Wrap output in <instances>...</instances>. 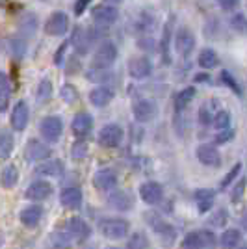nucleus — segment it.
<instances>
[{"label":"nucleus","instance_id":"0eeeda50","mask_svg":"<svg viewBox=\"0 0 247 249\" xmlns=\"http://www.w3.org/2000/svg\"><path fill=\"white\" fill-rule=\"evenodd\" d=\"M65 232L69 234V238L78 244H82L91 236V229L82 218H69V221L65 223Z\"/></svg>","mask_w":247,"mask_h":249},{"label":"nucleus","instance_id":"20e7f679","mask_svg":"<svg viewBox=\"0 0 247 249\" xmlns=\"http://www.w3.org/2000/svg\"><path fill=\"white\" fill-rule=\"evenodd\" d=\"M39 132H41L45 142L54 143V142L60 140V136L63 132V121L58 115H49L39 123Z\"/></svg>","mask_w":247,"mask_h":249},{"label":"nucleus","instance_id":"4be33fe9","mask_svg":"<svg viewBox=\"0 0 247 249\" xmlns=\"http://www.w3.org/2000/svg\"><path fill=\"white\" fill-rule=\"evenodd\" d=\"M62 205L69 210H78L82 207V190L78 186H67L62 192Z\"/></svg>","mask_w":247,"mask_h":249},{"label":"nucleus","instance_id":"4c0bfd02","mask_svg":"<svg viewBox=\"0 0 247 249\" xmlns=\"http://www.w3.org/2000/svg\"><path fill=\"white\" fill-rule=\"evenodd\" d=\"M11 149H13V140L8 130H2L0 134V158L2 160H8L11 155Z\"/></svg>","mask_w":247,"mask_h":249},{"label":"nucleus","instance_id":"b1692460","mask_svg":"<svg viewBox=\"0 0 247 249\" xmlns=\"http://www.w3.org/2000/svg\"><path fill=\"white\" fill-rule=\"evenodd\" d=\"M197 203V208L201 214H206L210 208L214 207V201H216V192L214 190H208V188H201V190H195L194 194Z\"/></svg>","mask_w":247,"mask_h":249},{"label":"nucleus","instance_id":"13d9d810","mask_svg":"<svg viewBox=\"0 0 247 249\" xmlns=\"http://www.w3.org/2000/svg\"><path fill=\"white\" fill-rule=\"evenodd\" d=\"M108 249H117V248H108Z\"/></svg>","mask_w":247,"mask_h":249},{"label":"nucleus","instance_id":"72a5a7b5","mask_svg":"<svg viewBox=\"0 0 247 249\" xmlns=\"http://www.w3.org/2000/svg\"><path fill=\"white\" fill-rule=\"evenodd\" d=\"M49 249H71V238L67 232H52L49 238Z\"/></svg>","mask_w":247,"mask_h":249},{"label":"nucleus","instance_id":"aec40b11","mask_svg":"<svg viewBox=\"0 0 247 249\" xmlns=\"http://www.w3.org/2000/svg\"><path fill=\"white\" fill-rule=\"evenodd\" d=\"M156 26V15L151 10H141L134 19V30L140 34H151Z\"/></svg>","mask_w":247,"mask_h":249},{"label":"nucleus","instance_id":"1a4fd4ad","mask_svg":"<svg viewBox=\"0 0 247 249\" xmlns=\"http://www.w3.org/2000/svg\"><path fill=\"white\" fill-rule=\"evenodd\" d=\"M145 218H147V223L153 227V231H155L160 238L167 240V242H173V240H175L176 231L169 221H165L164 218H160L158 214H147Z\"/></svg>","mask_w":247,"mask_h":249},{"label":"nucleus","instance_id":"2eb2a0df","mask_svg":"<svg viewBox=\"0 0 247 249\" xmlns=\"http://www.w3.org/2000/svg\"><path fill=\"white\" fill-rule=\"evenodd\" d=\"M93 21L97 22L99 26H110L119 19V11L113 6H95L91 11Z\"/></svg>","mask_w":247,"mask_h":249},{"label":"nucleus","instance_id":"cd10ccee","mask_svg":"<svg viewBox=\"0 0 247 249\" xmlns=\"http://www.w3.org/2000/svg\"><path fill=\"white\" fill-rule=\"evenodd\" d=\"M197 63H199V67H203V69H214V67L219 65V56L216 54L214 49H203V51L199 52Z\"/></svg>","mask_w":247,"mask_h":249},{"label":"nucleus","instance_id":"c03bdc74","mask_svg":"<svg viewBox=\"0 0 247 249\" xmlns=\"http://www.w3.org/2000/svg\"><path fill=\"white\" fill-rule=\"evenodd\" d=\"M60 95H62V99L67 104H72L78 101V91H76V88L71 86V84H65L62 88V91H60Z\"/></svg>","mask_w":247,"mask_h":249},{"label":"nucleus","instance_id":"4d7b16f0","mask_svg":"<svg viewBox=\"0 0 247 249\" xmlns=\"http://www.w3.org/2000/svg\"><path fill=\"white\" fill-rule=\"evenodd\" d=\"M104 2H108V4H119V2H123V0H104Z\"/></svg>","mask_w":247,"mask_h":249},{"label":"nucleus","instance_id":"c756f323","mask_svg":"<svg viewBox=\"0 0 247 249\" xmlns=\"http://www.w3.org/2000/svg\"><path fill=\"white\" fill-rule=\"evenodd\" d=\"M194 97H195V88H184L182 91H178V93L175 95V101H173L176 112L186 110V108L190 106V103L194 101Z\"/></svg>","mask_w":247,"mask_h":249},{"label":"nucleus","instance_id":"a19ab883","mask_svg":"<svg viewBox=\"0 0 247 249\" xmlns=\"http://www.w3.org/2000/svg\"><path fill=\"white\" fill-rule=\"evenodd\" d=\"M219 80H221V84H223V86L230 88L234 93L242 97V88H240V84H238V80L232 76V74L229 73V71H221V73H219Z\"/></svg>","mask_w":247,"mask_h":249},{"label":"nucleus","instance_id":"5fc2aeb1","mask_svg":"<svg viewBox=\"0 0 247 249\" xmlns=\"http://www.w3.org/2000/svg\"><path fill=\"white\" fill-rule=\"evenodd\" d=\"M210 80H212L210 74H206V73L194 74V82H197V84H205V82H210Z\"/></svg>","mask_w":247,"mask_h":249},{"label":"nucleus","instance_id":"ea45409f","mask_svg":"<svg viewBox=\"0 0 247 249\" xmlns=\"http://www.w3.org/2000/svg\"><path fill=\"white\" fill-rule=\"evenodd\" d=\"M112 78L110 69H103V67H91L88 71V80L89 82H106Z\"/></svg>","mask_w":247,"mask_h":249},{"label":"nucleus","instance_id":"58836bf2","mask_svg":"<svg viewBox=\"0 0 247 249\" xmlns=\"http://www.w3.org/2000/svg\"><path fill=\"white\" fill-rule=\"evenodd\" d=\"M230 28L236 32L238 36H247V17L244 13H234L230 17Z\"/></svg>","mask_w":247,"mask_h":249},{"label":"nucleus","instance_id":"f03ea898","mask_svg":"<svg viewBox=\"0 0 247 249\" xmlns=\"http://www.w3.org/2000/svg\"><path fill=\"white\" fill-rule=\"evenodd\" d=\"M99 231L101 234L106 236L108 240H121L128 234L130 225L126 219L121 218H104L99 221Z\"/></svg>","mask_w":247,"mask_h":249},{"label":"nucleus","instance_id":"c85d7f7f","mask_svg":"<svg viewBox=\"0 0 247 249\" xmlns=\"http://www.w3.org/2000/svg\"><path fill=\"white\" fill-rule=\"evenodd\" d=\"M242 242V232L238 229H227L223 231L221 238H219V244L223 249H234L238 248V244Z\"/></svg>","mask_w":247,"mask_h":249},{"label":"nucleus","instance_id":"37998d69","mask_svg":"<svg viewBox=\"0 0 247 249\" xmlns=\"http://www.w3.org/2000/svg\"><path fill=\"white\" fill-rule=\"evenodd\" d=\"M214 117L216 114L212 112V108L208 106V104H203L201 108H199V123L208 126V124H214Z\"/></svg>","mask_w":247,"mask_h":249},{"label":"nucleus","instance_id":"9b49d317","mask_svg":"<svg viewBox=\"0 0 247 249\" xmlns=\"http://www.w3.org/2000/svg\"><path fill=\"white\" fill-rule=\"evenodd\" d=\"M151 73H153V63L147 56H136L128 60V74L132 78L141 80V78H147Z\"/></svg>","mask_w":247,"mask_h":249},{"label":"nucleus","instance_id":"393cba45","mask_svg":"<svg viewBox=\"0 0 247 249\" xmlns=\"http://www.w3.org/2000/svg\"><path fill=\"white\" fill-rule=\"evenodd\" d=\"M112 99H113V91L108 86H99V88H95V89L89 91V103L93 106H99V108L108 106V104L112 103Z\"/></svg>","mask_w":247,"mask_h":249},{"label":"nucleus","instance_id":"864d4df0","mask_svg":"<svg viewBox=\"0 0 247 249\" xmlns=\"http://www.w3.org/2000/svg\"><path fill=\"white\" fill-rule=\"evenodd\" d=\"M238 2L240 0H217V4H219V8L223 11H230V10H234L238 6Z\"/></svg>","mask_w":247,"mask_h":249},{"label":"nucleus","instance_id":"dca6fc26","mask_svg":"<svg viewBox=\"0 0 247 249\" xmlns=\"http://www.w3.org/2000/svg\"><path fill=\"white\" fill-rule=\"evenodd\" d=\"M26 199L30 201H45L52 196V184L49 180H34L24 192Z\"/></svg>","mask_w":247,"mask_h":249},{"label":"nucleus","instance_id":"bf43d9fd","mask_svg":"<svg viewBox=\"0 0 247 249\" xmlns=\"http://www.w3.org/2000/svg\"><path fill=\"white\" fill-rule=\"evenodd\" d=\"M244 249H247V248H244Z\"/></svg>","mask_w":247,"mask_h":249},{"label":"nucleus","instance_id":"ddd939ff","mask_svg":"<svg viewBox=\"0 0 247 249\" xmlns=\"http://www.w3.org/2000/svg\"><path fill=\"white\" fill-rule=\"evenodd\" d=\"M93 184L99 192H110L117 186V173L112 167H103L93 177Z\"/></svg>","mask_w":247,"mask_h":249},{"label":"nucleus","instance_id":"473e14b6","mask_svg":"<svg viewBox=\"0 0 247 249\" xmlns=\"http://www.w3.org/2000/svg\"><path fill=\"white\" fill-rule=\"evenodd\" d=\"M8 51H10L11 58L19 62L26 54V41L21 37H11V39H8Z\"/></svg>","mask_w":247,"mask_h":249},{"label":"nucleus","instance_id":"8fccbe9b","mask_svg":"<svg viewBox=\"0 0 247 249\" xmlns=\"http://www.w3.org/2000/svg\"><path fill=\"white\" fill-rule=\"evenodd\" d=\"M232 136H234V130H232V128L221 130V132H217V136H216V143H227L229 140H232Z\"/></svg>","mask_w":247,"mask_h":249},{"label":"nucleus","instance_id":"a18cd8bd","mask_svg":"<svg viewBox=\"0 0 247 249\" xmlns=\"http://www.w3.org/2000/svg\"><path fill=\"white\" fill-rule=\"evenodd\" d=\"M227 219H229V212H227V208H219L216 210L212 216H210V225H214V227H223L227 223Z\"/></svg>","mask_w":247,"mask_h":249},{"label":"nucleus","instance_id":"09e8293b","mask_svg":"<svg viewBox=\"0 0 247 249\" xmlns=\"http://www.w3.org/2000/svg\"><path fill=\"white\" fill-rule=\"evenodd\" d=\"M247 186V178L244 177V178H240V182H238L236 186H234V190H232V194H230V201L232 203H238L240 199H242V196H244V190H246Z\"/></svg>","mask_w":247,"mask_h":249},{"label":"nucleus","instance_id":"7ed1b4c3","mask_svg":"<svg viewBox=\"0 0 247 249\" xmlns=\"http://www.w3.org/2000/svg\"><path fill=\"white\" fill-rule=\"evenodd\" d=\"M117 60V47L112 41H101L93 54V67L110 69V65Z\"/></svg>","mask_w":247,"mask_h":249},{"label":"nucleus","instance_id":"a211bd4d","mask_svg":"<svg viewBox=\"0 0 247 249\" xmlns=\"http://www.w3.org/2000/svg\"><path fill=\"white\" fill-rule=\"evenodd\" d=\"M197 160L203 164V166L208 167H217L221 164V155L214 145H208V143H203V145L197 147Z\"/></svg>","mask_w":247,"mask_h":249},{"label":"nucleus","instance_id":"7c9ffc66","mask_svg":"<svg viewBox=\"0 0 247 249\" xmlns=\"http://www.w3.org/2000/svg\"><path fill=\"white\" fill-rule=\"evenodd\" d=\"M10 97H11V86L8 74H0V112H6L10 106Z\"/></svg>","mask_w":247,"mask_h":249},{"label":"nucleus","instance_id":"c9c22d12","mask_svg":"<svg viewBox=\"0 0 247 249\" xmlns=\"http://www.w3.org/2000/svg\"><path fill=\"white\" fill-rule=\"evenodd\" d=\"M151 248V242L147 238V234L141 231H136L132 232V236L126 242V249H149Z\"/></svg>","mask_w":247,"mask_h":249},{"label":"nucleus","instance_id":"de8ad7c7","mask_svg":"<svg viewBox=\"0 0 247 249\" xmlns=\"http://www.w3.org/2000/svg\"><path fill=\"white\" fill-rule=\"evenodd\" d=\"M240 171H242V162H238V164H234V166L230 167V171H229V173L223 177V180L219 182V186H221V188L230 186V184H232V180H234V178L240 175Z\"/></svg>","mask_w":247,"mask_h":249},{"label":"nucleus","instance_id":"a878e982","mask_svg":"<svg viewBox=\"0 0 247 249\" xmlns=\"http://www.w3.org/2000/svg\"><path fill=\"white\" fill-rule=\"evenodd\" d=\"M108 205H110L113 210L126 212V210L132 208V199H130V196H128L124 190H117V192H113L112 196L108 197Z\"/></svg>","mask_w":247,"mask_h":249},{"label":"nucleus","instance_id":"bb28decb","mask_svg":"<svg viewBox=\"0 0 247 249\" xmlns=\"http://www.w3.org/2000/svg\"><path fill=\"white\" fill-rule=\"evenodd\" d=\"M63 166L62 160H45L43 164L35 167V173L37 175H47V177H60L63 175Z\"/></svg>","mask_w":247,"mask_h":249},{"label":"nucleus","instance_id":"603ef678","mask_svg":"<svg viewBox=\"0 0 247 249\" xmlns=\"http://www.w3.org/2000/svg\"><path fill=\"white\" fill-rule=\"evenodd\" d=\"M69 43L71 41H63L62 47H58V51H56V54H54V63H56L58 67L62 65V58H63V54H65V49L69 47Z\"/></svg>","mask_w":247,"mask_h":249},{"label":"nucleus","instance_id":"f257e3e1","mask_svg":"<svg viewBox=\"0 0 247 249\" xmlns=\"http://www.w3.org/2000/svg\"><path fill=\"white\" fill-rule=\"evenodd\" d=\"M216 236L208 229H197L188 232L182 240V249H214Z\"/></svg>","mask_w":247,"mask_h":249},{"label":"nucleus","instance_id":"39448f33","mask_svg":"<svg viewBox=\"0 0 247 249\" xmlns=\"http://www.w3.org/2000/svg\"><path fill=\"white\" fill-rule=\"evenodd\" d=\"M123 128L115 123H108L104 124L99 132V143L103 147H108V149H113V147H119L121 142H123Z\"/></svg>","mask_w":247,"mask_h":249},{"label":"nucleus","instance_id":"f3484780","mask_svg":"<svg viewBox=\"0 0 247 249\" xmlns=\"http://www.w3.org/2000/svg\"><path fill=\"white\" fill-rule=\"evenodd\" d=\"M71 130L76 138H86L93 130V117L88 112H80L72 117Z\"/></svg>","mask_w":247,"mask_h":249},{"label":"nucleus","instance_id":"79ce46f5","mask_svg":"<svg viewBox=\"0 0 247 249\" xmlns=\"http://www.w3.org/2000/svg\"><path fill=\"white\" fill-rule=\"evenodd\" d=\"M214 126H216L219 132L230 128V114L227 110H219L216 114V117H214Z\"/></svg>","mask_w":247,"mask_h":249},{"label":"nucleus","instance_id":"5701e85b","mask_svg":"<svg viewBox=\"0 0 247 249\" xmlns=\"http://www.w3.org/2000/svg\"><path fill=\"white\" fill-rule=\"evenodd\" d=\"M19 218H21V223L24 227H30V229L37 227L43 218V208L39 205H30V207L22 208Z\"/></svg>","mask_w":247,"mask_h":249},{"label":"nucleus","instance_id":"3c124183","mask_svg":"<svg viewBox=\"0 0 247 249\" xmlns=\"http://www.w3.org/2000/svg\"><path fill=\"white\" fill-rule=\"evenodd\" d=\"M91 4V0H76L74 2V6H72V11H74V15H82L84 11L88 10V6Z\"/></svg>","mask_w":247,"mask_h":249},{"label":"nucleus","instance_id":"6e6552de","mask_svg":"<svg viewBox=\"0 0 247 249\" xmlns=\"http://www.w3.org/2000/svg\"><path fill=\"white\" fill-rule=\"evenodd\" d=\"M69 30V17L63 11H54L45 21V32L49 36H65Z\"/></svg>","mask_w":247,"mask_h":249},{"label":"nucleus","instance_id":"412c9836","mask_svg":"<svg viewBox=\"0 0 247 249\" xmlns=\"http://www.w3.org/2000/svg\"><path fill=\"white\" fill-rule=\"evenodd\" d=\"M173 24H175V17L169 15V19L164 24V36H162V41H160V52H162V62L164 63H171L169 47H171V37L175 36L173 34Z\"/></svg>","mask_w":247,"mask_h":249},{"label":"nucleus","instance_id":"4468645a","mask_svg":"<svg viewBox=\"0 0 247 249\" xmlns=\"http://www.w3.org/2000/svg\"><path fill=\"white\" fill-rule=\"evenodd\" d=\"M51 156V149L39 140H30L24 147V158L28 162H45Z\"/></svg>","mask_w":247,"mask_h":249},{"label":"nucleus","instance_id":"6e6d98bb","mask_svg":"<svg viewBox=\"0 0 247 249\" xmlns=\"http://www.w3.org/2000/svg\"><path fill=\"white\" fill-rule=\"evenodd\" d=\"M242 225H244V229L247 231V212L244 214V218H242Z\"/></svg>","mask_w":247,"mask_h":249},{"label":"nucleus","instance_id":"423d86ee","mask_svg":"<svg viewBox=\"0 0 247 249\" xmlns=\"http://www.w3.org/2000/svg\"><path fill=\"white\" fill-rule=\"evenodd\" d=\"M175 49L180 56L188 58L194 52V49H195V36H194V32L190 30V28H186V26L178 28L175 32Z\"/></svg>","mask_w":247,"mask_h":249},{"label":"nucleus","instance_id":"e433bc0d","mask_svg":"<svg viewBox=\"0 0 247 249\" xmlns=\"http://www.w3.org/2000/svg\"><path fill=\"white\" fill-rule=\"evenodd\" d=\"M35 99L39 104H47L52 99V82L49 78H43L37 84V91H35Z\"/></svg>","mask_w":247,"mask_h":249},{"label":"nucleus","instance_id":"2f4dec72","mask_svg":"<svg viewBox=\"0 0 247 249\" xmlns=\"http://www.w3.org/2000/svg\"><path fill=\"white\" fill-rule=\"evenodd\" d=\"M37 17L35 13H24L19 21V32L24 34V36H34L35 30H37Z\"/></svg>","mask_w":247,"mask_h":249},{"label":"nucleus","instance_id":"9d476101","mask_svg":"<svg viewBox=\"0 0 247 249\" xmlns=\"http://www.w3.org/2000/svg\"><path fill=\"white\" fill-rule=\"evenodd\" d=\"M132 114H134V119L140 121V123H149L153 121L158 114V106L153 99H141L132 106Z\"/></svg>","mask_w":247,"mask_h":249},{"label":"nucleus","instance_id":"f8f14e48","mask_svg":"<svg viewBox=\"0 0 247 249\" xmlns=\"http://www.w3.org/2000/svg\"><path fill=\"white\" fill-rule=\"evenodd\" d=\"M140 197L143 199L147 205H158L164 199V188L156 180H147L140 186Z\"/></svg>","mask_w":247,"mask_h":249},{"label":"nucleus","instance_id":"49530a36","mask_svg":"<svg viewBox=\"0 0 247 249\" xmlns=\"http://www.w3.org/2000/svg\"><path fill=\"white\" fill-rule=\"evenodd\" d=\"M71 155L74 160H84L86 155H88V143H86L84 140L74 142V145L71 147Z\"/></svg>","mask_w":247,"mask_h":249},{"label":"nucleus","instance_id":"6ab92c4d","mask_svg":"<svg viewBox=\"0 0 247 249\" xmlns=\"http://www.w3.org/2000/svg\"><path fill=\"white\" fill-rule=\"evenodd\" d=\"M28 119H30V110L24 101H19L15 104L13 112H11V126L17 130V132H22L28 124Z\"/></svg>","mask_w":247,"mask_h":249},{"label":"nucleus","instance_id":"f704fd0d","mask_svg":"<svg viewBox=\"0 0 247 249\" xmlns=\"http://www.w3.org/2000/svg\"><path fill=\"white\" fill-rule=\"evenodd\" d=\"M2 186L4 188H13L17 184V180H19V169L13 166V164H8V166H4L2 169Z\"/></svg>","mask_w":247,"mask_h":249}]
</instances>
